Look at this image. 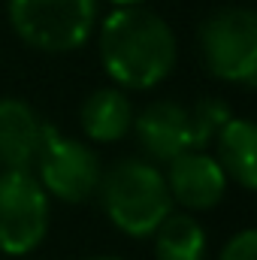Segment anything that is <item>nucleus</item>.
<instances>
[{
  "instance_id": "39448f33",
  "label": "nucleus",
  "mask_w": 257,
  "mask_h": 260,
  "mask_svg": "<svg viewBox=\"0 0 257 260\" xmlns=\"http://www.w3.org/2000/svg\"><path fill=\"white\" fill-rule=\"evenodd\" d=\"M49 227V197L30 173H0V251H34Z\"/></svg>"
},
{
  "instance_id": "1a4fd4ad",
  "label": "nucleus",
  "mask_w": 257,
  "mask_h": 260,
  "mask_svg": "<svg viewBox=\"0 0 257 260\" xmlns=\"http://www.w3.org/2000/svg\"><path fill=\"white\" fill-rule=\"evenodd\" d=\"M46 127L40 115L15 97L0 100V164L18 173H27V167L40 157Z\"/></svg>"
},
{
  "instance_id": "6e6552de",
  "label": "nucleus",
  "mask_w": 257,
  "mask_h": 260,
  "mask_svg": "<svg viewBox=\"0 0 257 260\" xmlns=\"http://www.w3.org/2000/svg\"><path fill=\"white\" fill-rule=\"evenodd\" d=\"M167 191L173 200L185 203L188 209H212L221 203L227 176L218 167L215 157L203 151H185L176 160H170V173L164 176Z\"/></svg>"
},
{
  "instance_id": "ddd939ff",
  "label": "nucleus",
  "mask_w": 257,
  "mask_h": 260,
  "mask_svg": "<svg viewBox=\"0 0 257 260\" xmlns=\"http://www.w3.org/2000/svg\"><path fill=\"white\" fill-rule=\"evenodd\" d=\"M230 121V112L221 100H203L191 109V127H194V145L197 151Z\"/></svg>"
},
{
  "instance_id": "f03ea898",
  "label": "nucleus",
  "mask_w": 257,
  "mask_h": 260,
  "mask_svg": "<svg viewBox=\"0 0 257 260\" xmlns=\"http://www.w3.org/2000/svg\"><path fill=\"white\" fill-rule=\"evenodd\" d=\"M106 215L127 236H151L173 209L164 176L142 160H121L100 176Z\"/></svg>"
},
{
  "instance_id": "0eeeda50",
  "label": "nucleus",
  "mask_w": 257,
  "mask_h": 260,
  "mask_svg": "<svg viewBox=\"0 0 257 260\" xmlns=\"http://www.w3.org/2000/svg\"><path fill=\"white\" fill-rule=\"evenodd\" d=\"M136 136H139L142 148L157 160H176L185 151H197L191 109H185L173 100L145 106L136 118Z\"/></svg>"
},
{
  "instance_id": "f8f14e48",
  "label": "nucleus",
  "mask_w": 257,
  "mask_h": 260,
  "mask_svg": "<svg viewBox=\"0 0 257 260\" xmlns=\"http://www.w3.org/2000/svg\"><path fill=\"white\" fill-rule=\"evenodd\" d=\"M154 251L157 260H203L206 251L203 227L188 215H170L154 230Z\"/></svg>"
},
{
  "instance_id": "20e7f679",
  "label": "nucleus",
  "mask_w": 257,
  "mask_h": 260,
  "mask_svg": "<svg viewBox=\"0 0 257 260\" xmlns=\"http://www.w3.org/2000/svg\"><path fill=\"white\" fill-rule=\"evenodd\" d=\"M206 67L230 82L251 85L257 73V18L245 6H224L200 27Z\"/></svg>"
},
{
  "instance_id": "9b49d317",
  "label": "nucleus",
  "mask_w": 257,
  "mask_h": 260,
  "mask_svg": "<svg viewBox=\"0 0 257 260\" xmlns=\"http://www.w3.org/2000/svg\"><path fill=\"white\" fill-rule=\"evenodd\" d=\"M254 151H257V133L251 121L230 118L218 130V167L224 170V176H233L242 188L257 185Z\"/></svg>"
},
{
  "instance_id": "2eb2a0df",
  "label": "nucleus",
  "mask_w": 257,
  "mask_h": 260,
  "mask_svg": "<svg viewBox=\"0 0 257 260\" xmlns=\"http://www.w3.org/2000/svg\"><path fill=\"white\" fill-rule=\"evenodd\" d=\"M115 3H118V6H139L142 0H115Z\"/></svg>"
},
{
  "instance_id": "f257e3e1",
  "label": "nucleus",
  "mask_w": 257,
  "mask_h": 260,
  "mask_svg": "<svg viewBox=\"0 0 257 260\" xmlns=\"http://www.w3.org/2000/svg\"><path fill=\"white\" fill-rule=\"evenodd\" d=\"M100 58L124 88H151L176 64V37L157 12L121 6L103 21Z\"/></svg>"
},
{
  "instance_id": "dca6fc26",
  "label": "nucleus",
  "mask_w": 257,
  "mask_h": 260,
  "mask_svg": "<svg viewBox=\"0 0 257 260\" xmlns=\"http://www.w3.org/2000/svg\"><path fill=\"white\" fill-rule=\"evenodd\" d=\"M88 260H118V257H88Z\"/></svg>"
},
{
  "instance_id": "4468645a",
  "label": "nucleus",
  "mask_w": 257,
  "mask_h": 260,
  "mask_svg": "<svg viewBox=\"0 0 257 260\" xmlns=\"http://www.w3.org/2000/svg\"><path fill=\"white\" fill-rule=\"evenodd\" d=\"M221 260H257V233L254 230L236 233V236L224 245Z\"/></svg>"
},
{
  "instance_id": "7ed1b4c3",
  "label": "nucleus",
  "mask_w": 257,
  "mask_h": 260,
  "mask_svg": "<svg viewBox=\"0 0 257 260\" xmlns=\"http://www.w3.org/2000/svg\"><path fill=\"white\" fill-rule=\"evenodd\" d=\"M12 27L43 52L79 49L94 24V0H9Z\"/></svg>"
},
{
  "instance_id": "9d476101",
  "label": "nucleus",
  "mask_w": 257,
  "mask_h": 260,
  "mask_svg": "<svg viewBox=\"0 0 257 260\" xmlns=\"http://www.w3.org/2000/svg\"><path fill=\"white\" fill-rule=\"evenodd\" d=\"M82 130L97 139V142H112L121 139L133 124V109L130 100L115 88H97L85 103H82Z\"/></svg>"
},
{
  "instance_id": "423d86ee",
  "label": "nucleus",
  "mask_w": 257,
  "mask_h": 260,
  "mask_svg": "<svg viewBox=\"0 0 257 260\" xmlns=\"http://www.w3.org/2000/svg\"><path fill=\"white\" fill-rule=\"evenodd\" d=\"M40 179L43 191H52L67 203H79L91 197L100 185L97 154L76 139H64L55 127H46V139L40 148Z\"/></svg>"
}]
</instances>
